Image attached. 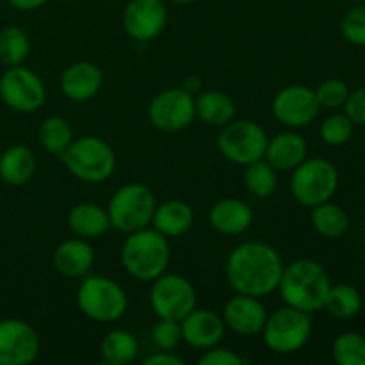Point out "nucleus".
Instances as JSON below:
<instances>
[{
  "instance_id": "f257e3e1",
  "label": "nucleus",
  "mask_w": 365,
  "mask_h": 365,
  "mask_svg": "<svg viewBox=\"0 0 365 365\" xmlns=\"http://www.w3.org/2000/svg\"><path fill=\"white\" fill-rule=\"evenodd\" d=\"M284 262L273 246L266 242H242L228 255L225 273L239 294L264 298L277 291Z\"/></svg>"
},
{
  "instance_id": "f03ea898",
  "label": "nucleus",
  "mask_w": 365,
  "mask_h": 365,
  "mask_svg": "<svg viewBox=\"0 0 365 365\" xmlns=\"http://www.w3.org/2000/svg\"><path fill=\"white\" fill-rule=\"evenodd\" d=\"M330 287V277L319 262L299 259L284 266L277 291L285 305L314 314L324 309Z\"/></svg>"
},
{
  "instance_id": "7ed1b4c3",
  "label": "nucleus",
  "mask_w": 365,
  "mask_h": 365,
  "mask_svg": "<svg viewBox=\"0 0 365 365\" xmlns=\"http://www.w3.org/2000/svg\"><path fill=\"white\" fill-rule=\"evenodd\" d=\"M170 257L168 237L148 227L128 234L121 248V264L125 271L139 282H153L166 273Z\"/></svg>"
},
{
  "instance_id": "20e7f679",
  "label": "nucleus",
  "mask_w": 365,
  "mask_h": 365,
  "mask_svg": "<svg viewBox=\"0 0 365 365\" xmlns=\"http://www.w3.org/2000/svg\"><path fill=\"white\" fill-rule=\"evenodd\" d=\"M61 159L75 178L88 184L106 182L116 170L114 150L109 143L95 135L73 139Z\"/></svg>"
},
{
  "instance_id": "39448f33",
  "label": "nucleus",
  "mask_w": 365,
  "mask_h": 365,
  "mask_svg": "<svg viewBox=\"0 0 365 365\" xmlns=\"http://www.w3.org/2000/svg\"><path fill=\"white\" fill-rule=\"evenodd\" d=\"M155 207V196L150 187L135 184V182L121 185L107 205L110 227L123 234H132V232L146 228L152 223Z\"/></svg>"
},
{
  "instance_id": "423d86ee",
  "label": "nucleus",
  "mask_w": 365,
  "mask_h": 365,
  "mask_svg": "<svg viewBox=\"0 0 365 365\" xmlns=\"http://www.w3.org/2000/svg\"><path fill=\"white\" fill-rule=\"evenodd\" d=\"M77 307L88 319L113 323L127 312L128 299L123 287L107 277H89L77 291Z\"/></svg>"
},
{
  "instance_id": "0eeeda50",
  "label": "nucleus",
  "mask_w": 365,
  "mask_h": 365,
  "mask_svg": "<svg viewBox=\"0 0 365 365\" xmlns=\"http://www.w3.org/2000/svg\"><path fill=\"white\" fill-rule=\"evenodd\" d=\"M264 344L278 355H292L305 348L312 334V317L309 312L285 305L267 316L262 328Z\"/></svg>"
},
{
  "instance_id": "6e6552de",
  "label": "nucleus",
  "mask_w": 365,
  "mask_h": 365,
  "mask_svg": "<svg viewBox=\"0 0 365 365\" xmlns=\"http://www.w3.org/2000/svg\"><path fill=\"white\" fill-rule=\"evenodd\" d=\"M339 187V171L334 163L327 159H305L292 170L291 195L303 207L319 205L328 202Z\"/></svg>"
},
{
  "instance_id": "1a4fd4ad",
  "label": "nucleus",
  "mask_w": 365,
  "mask_h": 365,
  "mask_svg": "<svg viewBox=\"0 0 365 365\" xmlns=\"http://www.w3.org/2000/svg\"><path fill=\"white\" fill-rule=\"evenodd\" d=\"M217 135V150L230 163L248 166L264 159L267 148V132L252 120H232Z\"/></svg>"
},
{
  "instance_id": "9d476101",
  "label": "nucleus",
  "mask_w": 365,
  "mask_h": 365,
  "mask_svg": "<svg viewBox=\"0 0 365 365\" xmlns=\"http://www.w3.org/2000/svg\"><path fill=\"white\" fill-rule=\"evenodd\" d=\"M150 305L160 319L182 321L192 309H196V291L187 278L164 273L153 280Z\"/></svg>"
},
{
  "instance_id": "9b49d317",
  "label": "nucleus",
  "mask_w": 365,
  "mask_h": 365,
  "mask_svg": "<svg viewBox=\"0 0 365 365\" xmlns=\"http://www.w3.org/2000/svg\"><path fill=\"white\" fill-rule=\"evenodd\" d=\"M0 98L16 113H36L46 100V88L34 71L9 66L0 77Z\"/></svg>"
},
{
  "instance_id": "f8f14e48",
  "label": "nucleus",
  "mask_w": 365,
  "mask_h": 365,
  "mask_svg": "<svg viewBox=\"0 0 365 365\" xmlns=\"http://www.w3.org/2000/svg\"><path fill=\"white\" fill-rule=\"evenodd\" d=\"M195 96L184 88H171L159 93L148 106V120L164 132H180L195 121Z\"/></svg>"
},
{
  "instance_id": "ddd939ff",
  "label": "nucleus",
  "mask_w": 365,
  "mask_h": 365,
  "mask_svg": "<svg viewBox=\"0 0 365 365\" xmlns=\"http://www.w3.org/2000/svg\"><path fill=\"white\" fill-rule=\"evenodd\" d=\"M319 110L316 91L302 84L280 89L273 100L274 118L289 128L307 127L319 116Z\"/></svg>"
},
{
  "instance_id": "4468645a",
  "label": "nucleus",
  "mask_w": 365,
  "mask_h": 365,
  "mask_svg": "<svg viewBox=\"0 0 365 365\" xmlns=\"http://www.w3.org/2000/svg\"><path fill=\"white\" fill-rule=\"evenodd\" d=\"M39 355V335L21 319L0 321V365H27Z\"/></svg>"
},
{
  "instance_id": "2eb2a0df",
  "label": "nucleus",
  "mask_w": 365,
  "mask_h": 365,
  "mask_svg": "<svg viewBox=\"0 0 365 365\" xmlns=\"http://www.w3.org/2000/svg\"><path fill=\"white\" fill-rule=\"evenodd\" d=\"M168 24V11L160 0H130L123 11V29L135 41L159 38Z\"/></svg>"
},
{
  "instance_id": "dca6fc26",
  "label": "nucleus",
  "mask_w": 365,
  "mask_h": 365,
  "mask_svg": "<svg viewBox=\"0 0 365 365\" xmlns=\"http://www.w3.org/2000/svg\"><path fill=\"white\" fill-rule=\"evenodd\" d=\"M267 319V310L260 298L248 294L234 296L223 309V321L232 331L242 337H252L262 331Z\"/></svg>"
},
{
  "instance_id": "f3484780",
  "label": "nucleus",
  "mask_w": 365,
  "mask_h": 365,
  "mask_svg": "<svg viewBox=\"0 0 365 365\" xmlns=\"http://www.w3.org/2000/svg\"><path fill=\"white\" fill-rule=\"evenodd\" d=\"M182 341L187 342L191 348L209 349L220 344L225 337L223 317L216 312L205 309H192L184 319L180 321Z\"/></svg>"
},
{
  "instance_id": "a211bd4d",
  "label": "nucleus",
  "mask_w": 365,
  "mask_h": 365,
  "mask_svg": "<svg viewBox=\"0 0 365 365\" xmlns=\"http://www.w3.org/2000/svg\"><path fill=\"white\" fill-rule=\"evenodd\" d=\"M102 82V70L95 63L81 61L64 70L63 77H61V91L68 100L88 102L98 95Z\"/></svg>"
},
{
  "instance_id": "6ab92c4d",
  "label": "nucleus",
  "mask_w": 365,
  "mask_h": 365,
  "mask_svg": "<svg viewBox=\"0 0 365 365\" xmlns=\"http://www.w3.org/2000/svg\"><path fill=\"white\" fill-rule=\"evenodd\" d=\"M209 223L216 232L225 235L245 234L253 223V210L239 198H225L214 203L209 212Z\"/></svg>"
},
{
  "instance_id": "aec40b11",
  "label": "nucleus",
  "mask_w": 365,
  "mask_h": 365,
  "mask_svg": "<svg viewBox=\"0 0 365 365\" xmlns=\"http://www.w3.org/2000/svg\"><path fill=\"white\" fill-rule=\"evenodd\" d=\"M53 267L63 277L77 278L88 273L95 262V250L86 239H66L53 252Z\"/></svg>"
},
{
  "instance_id": "412c9836",
  "label": "nucleus",
  "mask_w": 365,
  "mask_h": 365,
  "mask_svg": "<svg viewBox=\"0 0 365 365\" xmlns=\"http://www.w3.org/2000/svg\"><path fill=\"white\" fill-rule=\"evenodd\" d=\"M307 141L296 132H282L267 141L264 159L277 171H292L307 159Z\"/></svg>"
},
{
  "instance_id": "4be33fe9",
  "label": "nucleus",
  "mask_w": 365,
  "mask_h": 365,
  "mask_svg": "<svg viewBox=\"0 0 365 365\" xmlns=\"http://www.w3.org/2000/svg\"><path fill=\"white\" fill-rule=\"evenodd\" d=\"M68 227L81 239H98L110 228V220L107 209L96 203H77L68 212Z\"/></svg>"
},
{
  "instance_id": "5701e85b",
  "label": "nucleus",
  "mask_w": 365,
  "mask_h": 365,
  "mask_svg": "<svg viewBox=\"0 0 365 365\" xmlns=\"http://www.w3.org/2000/svg\"><path fill=\"white\" fill-rule=\"evenodd\" d=\"M192 221H195L192 207L182 200L163 202L155 207V212L152 217L153 228L168 239L185 234L192 227Z\"/></svg>"
},
{
  "instance_id": "b1692460",
  "label": "nucleus",
  "mask_w": 365,
  "mask_h": 365,
  "mask_svg": "<svg viewBox=\"0 0 365 365\" xmlns=\"http://www.w3.org/2000/svg\"><path fill=\"white\" fill-rule=\"evenodd\" d=\"M36 173V155L29 146H9L0 155V180L7 185H25Z\"/></svg>"
},
{
  "instance_id": "393cba45",
  "label": "nucleus",
  "mask_w": 365,
  "mask_h": 365,
  "mask_svg": "<svg viewBox=\"0 0 365 365\" xmlns=\"http://www.w3.org/2000/svg\"><path fill=\"white\" fill-rule=\"evenodd\" d=\"M196 116L210 127H225L235 116V103L225 91L205 89L195 98Z\"/></svg>"
},
{
  "instance_id": "a878e982",
  "label": "nucleus",
  "mask_w": 365,
  "mask_h": 365,
  "mask_svg": "<svg viewBox=\"0 0 365 365\" xmlns=\"http://www.w3.org/2000/svg\"><path fill=\"white\" fill-rule=\"evenodd\" d=\"M139 353L138 339L127 330H113L102 341V359L107 365L134 362Z\"/></svg>"
},
{
  "instance_id": "bb28decb",
  "label": "nucleus",
  "mask_w": 365,
  "mask_h": 365,
  "mask_svg": "<svg viewBox=\"0 0 365 365\" xmlns=\"http://www.w3.org/2000/svg\"><path fill=\"white\" fill-rule=\"evenodd\" d=\"M310 220H312V225L317 234L330 239L341 237L342 234H346L349 227V217L346 210L341 205H337V203H331L330 200L312 207Z\"/></svg>"
},
{
  "instance_id": "cd10ccee",
  "label": "nucleus",
  "mask_w": 365,
  "mask_h": 365,
  "mask_svg": "<svg viewBox=\"0 0 365 365\" xmlns=\"http://www.w3.org/2000/svg\"><path fill=\"white\" fill-rule=\"evenodd\" d=\"M324 309L337 319H351L362 309V294L356 287L348 284L331 285L328 291Z\"/></svg>"
},
{
  "instance_id": "c85d7f7f",
  "label": "nucleus",
  "mask_w": 365,
  "mask_h": 365,
  "mask_svg": "<svg viewBox=\"0 0 365 365\" xmlns=\"http://www.w3.org/2000/svg\"><path fill=\"white\" fill-rule=\"evenodd\" d=\"M39 143L52 155H63L73 141V130L63 116H48L39 127Z\"/></svg>"
},
{
  "instance_id": "c756f323",
  "label": "nucleus",
  "mask_w": 365,
  "mask_h": 365,
  "mask_svg": "<svg viewBox=\"0 0 365 365\" xmlns=\"http://www.w3.org/2000/svg\"><path fill=\"white\" fill-rule=\"evenodd\" d=\"M245 185L253 196L264 200L269 198L278 187L277 170L266 159L248 164L245 170Z\"/></svg>"
},
{
  "instance_id": "7c9ffc66",
  "label": "nucleus",
  "mask_w": 365,
  "mask_h": 365,
  "mask_svg": "<svg viewBox=\"0 0 365 365\" xmlns=\"http://www.w3.org/2000/svg\"><path fill=\"white\" fill-rule=\"evenodd\" d=\"M29 36L20 27H6L0 32V61L7 66H20L29 56Z\"/></svg>"
},
{
  "instance_id": "2f4dec72",
  "label": "nucleus",
  "mask_w": 365,
  "mask_h": 365,
  "mask_svg": "<svg viewBox=\"0 0 365 365\" xmlns=\"http://www.w3.org/2000/svg\"><path fill=\"white\" fill-rule=\"evenodd\" d=\"M331 356L339 365H365V337L356 331H346L335 337Z\"/></svg>"
},
{
  "instance_id": "473e14b6",
  "label": "nucleus",
  "mask_w": 365,
  "mask_h": 365,
  "mask_svg": "<svg viewBox=\"0 0 365 365\" xmlns=\"http://www.w3.org/2000/svg\"><path fill=\"white\" fill-rule=\"evenodd\" d=\"M353 127L355 123L346 114H331L321 123V139L330 146H342L353 138Z\"/></svg>"
},
{
  "instance_id": "72a5a7b5",
  "label": "nucleus",
  "mask_w": 365,
  "mask_h": 365,
  "mask_svg": "<svg viewBox=\"0 0 365 365\" xmlns=\"http://www.w3.org/2000/svg\"><path fill=\"white\" fill-rule=\"evenodd\" d=\"M319 102L321 109H341L344 107L346 100L349 96V88L344 81L341 78H328V81L321 82L317 89H314Z\"/></svg>"
},
{
  "instance_id": "f704fd0d",
  "label": "nucleus",
  "mask_w": 365,
  "mask_h": 365,
  "mask_svg": "<svg viewBox=\"0 0 365 365\" xmlns=\"http://www.w3.org/2000/svg\"><path fill=\"white\" fill-rule=\"evenodd\" d=\"M152 341L160 351H173L182 342L180 321L160 319L152 328Z\"/></svg>"
},
{
  "instance_id": "c9c22d12",
  "label": "nucleus",
  "mask_w": 365,
  "mask_h": 365,
  "mask_svg": "<svg viewBox=\"0 0 365 365\" xmlns=\"http://www.w3.org/2000/svg\"><path fill=\"white\" fill-rule=\"evenodd\" d=\"M342 36L356 46H365V4L346 13L341 24Z\"/></svg>"
},
{
  "instance_id": "e433bc0d",
  "label": "nucleus",
  "mask_w": 365,
  "mask_h": 365,
  "mask_svg": "<svg viewBox=\"0 0 365 365\" xmlns=\"http://www.w3.org/2000/svg\"><path fill=\"white\" fill-rule=\"evenodd\" d=\"M200 365H246L250 364L248 360L242 359L241 355H237L235 351L227 348H209L205 349V353L202 355V359L198 360Z\"/></svg>"
},
{
  "instance_id": "4c0bfd02",
  "label": "nucleus",
  "mask_w": 365,
  "mask_h": 365,
  "mask_svg": "<svg viewBox=\"0 0 365 365\" xmlns=\"http://www.w3.org/2000/svg\"><path fill=\"white\" fill-rule=\"evenodd\" d=\"M344 114L355 125H365V86L349 93L344 103Z\"/></svg>"
},
{
  "instance_id": "58836bf2",
  "label": "nucleus",
  "mask_w": 365,
  "mask_h": 365,
  "mask_svg": "<svg viewBox=\"0 0 365 365\" xmlns=\"http://www.w3.org/2000/svg\"><path fill=\"white\" fill-rule=\"evenodd\" d=\"M143 364L145 365H184V359H180V356L173 355L171 351H157L153 353V355L146 356L145 360H143Z\"/></svg>"
},
{
  "instance_id": "ea45409f",
  "label": "nucleus",
  "mask_w": 365,
  "mask_h": 365,
  "mask_svg": "<svg viewBox=\"0 0 365 365\" xmlns=\"http://www.w3.org/2000/svg\"><path fill=\"white\" fill-rule=\"evenodd\" d=\"M11 6L16 7V9L20 11H34L38 9V7L45 6L48 0H9Z\"/></svg>"
},
{
  "instance_id": "a19ab883",
  "label": "nucleus",
  "mask_w": 365,
  "mask_h": 365,
  "mask_svg": "<svg viewBox=\"0 0 365 365\" xmlns=\"http://www.w3.org/2000/svg\"><path fill=\"white\" fill-rule=\"evenodd\" d=\"M170 2H173V4H191V2H195V0H170Z\"/></svg>"
},
{
  "instance_id": "79ce46f5",
  "label": "nucleus",
  "mask_w": 365,
  "mask_h": 365,
  "mask_svg": "<svg viewBox=\"0 0 365 365\" xmlns=\"http://www.w3.org/2000/svg\"><path fill=\"white\" fill-rule=\"evenodd\" d=\"M353 2H365V0H353Z\"/></svg>"
}]
</instances>
